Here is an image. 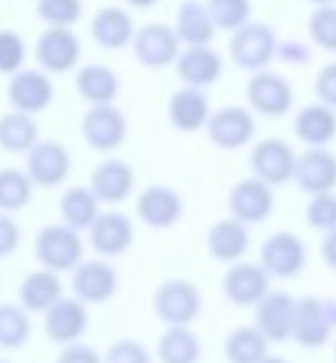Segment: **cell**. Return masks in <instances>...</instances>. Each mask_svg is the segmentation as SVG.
Masks as SVG:
<instances>
[{
  "label": "cell",
  "mask_w": 336,
  "mask_h": 363,
  "mask_svg": "<svg viewBox=\"0 0 336 363\" xmlns=\"http://www.w3.org/2000/svg\"><path fill=\"white\" fill-rule=\"evenodd\" d=\"M26 40L21 33L16 30H0V75H13V72L23 70L26 62Z\"/></svg>",
  "instance_id": "obj_41"
},
{
  "label": "cell",
  "mask_w": 336,
  "mask_h": 363,
  "mask_svg": "<svg viewBox=\"0 0 336 363\" xmlns=\"http://www.w3.org/2000/svg\"><path fill=\"white\" fill-rule=\"evenodd\" d=\"M0 363H11V361H0Z\"/></svg>",
  "instance_id": "obj_52"
},
{
  "label": "cell",
  "mask_w": 336,
  "mask_h": 363,
  "mask_svg": "<svg viewBox=\"0 0 336 363\" xmlns=\"http://www.w3.org/2000/svg\"><path fill=\"white\" fill-rule=\"evenodd\" d=\"M102 363H152V353L135 338H117L107 346Z\"/></svg>",
  "instance_id": "obj_42"
},
{
  "label": "cell",
  "mask_w": 336,
  "mask_h": 363,
  "mask_svg": "<svg viewBox=\"0 0 336 363\" xmlns=\"http://www.w3.org/2000/svg\"><path fill=\"white\" fill-rule=\"evenodd\" d=\"M304 219L311 229L316 232H331L336 229V194L324 192V194H311L309 204H306Z\"/></svg>",
  "instance_id": "obj_40"
},
{
  "label": "cell",
  "mask_w": 336,
  "mask_h": 363,
  "mask_svg": "<svg viewBox=\"0 0 336 363\" xmlns=\"http://www.w3.org/2000/svg\"><path fill=\"white\" fill-rule=\"evenodd\" d=\"M137 219L150 229H172L185 217V199L170 184H150L137 194Z\"/></svg>",
  "instance_id": "obj_15"
},
{
  "label": "cell",
  "mask_w": 336,
  "mask_h": 363,
  "mask_svg": "<svg viewBox=\"0 0 336 363\" xmlns=\"http://www.w3.org/2000/svg\"><path fill=\"white\" fill-rule=\"evenodd\" d=\"M36 259L43 269L55 274L72 272L85 259V242L80 232L65 224H45L36 237Z\"/></svg>",
  "instance_id": "obj_3"
},
{
  "label": "cell",
  "mask_w": 336,
  "mask_h": 363,
  "mask_svg": "<svg viewBox=\"0 0 336 363\" xmlns=\"http://www.w3.org/2000/svg\"><path fill=\"white\" fill-rule=\"evenodd\" d=\"M210 112V100L200 87H180L177 92H172L167 102V120L177 132H185V135L205 130Z\"/></svg>",
  "instance_id": "obj_24"
},
{
  "label": "cell",
  "mask_w": 336,
  "mask_h": 363,
  "mask_svg": "<svg viewBox=\"0 0 336 363\" xmlns=\"http://www.w3.org/2000/svg\"><path fill=\"white\" fill-rule=\"evenodd\" d=\"M152 311L165 326H192L202 313V291L190 279H167L152 294Z\"/></svg>",
  "instance_id": "obj_1"
},
{
  "label": "cell",
  "mask_w": 336,
  "mask_h": 363,
  "mask_svg": "<svg viewBox=\"0 0 336 363\" xmlns=\"http://www.w3.org/2000/svg\"><path fill=\"white\" fill-rule=\"evenodd\" d=\"M269 356V341L256 326H237L224 338L227 363H259Z\"/></svg>",
  "instance_id": "obj_34"
},
{
  "label": "cell",
  "mask_w": 336,
  "mask_h": 363,
  "mask_svg": "<svg viewBox=\"0 0 336 363\" xmlns=\"http://www.w3.org/2000/svg\"><path fill=\"white\" fill-rule=\"evenodd\" d=\"M311 43L326 52H336V6H319L306 23Z\"/></svg>",
  "instance_id": "obj_38"
},
{
  "label": "cell",
  "mask_w": 336,
  "mask_h": 363,
  "mask_svg": "<svg viewBox=\"0 0 336 363\" xmlns=\"http://www.w3.org/2000/svg\"><path fill=\"white\" fill-rule=\"evenodd\" d=\"M87 306L75 296H60L50 308L43 311V328L45 336L58 346H67L72 341H80L87 331Z\"/></svg>",
  "instance_id": "obj_18"
},
{
  "label": "cell",
  "mask_w": 336,
  "mask_h": 363,
  "mask_svg": "<svg viewBox=\"0 0 336 363\" xmlns=\"http://www.w3.org/2000/svg\"><path fill=\"white\" fill-rule=\"evenodd\" d=\"M55 100V87L48 72L43 70H18L8 82V102L16 112L40 115Z\"/></svg>",
  "instance_id": "obj_17"
},
{
  "label": "cell",
  "mask_w": 336,
  "mask_h": 363,
  "mask_svg": "<svg viewBox=\"0 0 336 363\" xmlns=\"http://www.w3.org/2000/svg\"><path fill=\"white\" fill-rule=\"evenodd\" d=\"M82 55L80 38L72 33V28L48 26L36 43V60L43 72L48 75H65L72 67H77Z\"/></svg>",
  "instance_id": "obj_12"
},
{
  "label": "cell",
  "mask_w": 336,
  "mask_h": 363,
  "mask_svg": "<svg viewBox=\"0 0 336 363\" xmlns=\"http://www.w3.org/2000/svg\"><path fill=\"white\" fill-rule=\"evenodd\" d=\"M87 187L100 204H122L135 192V169L120 157H107L92 169Z\"/></svg>",
  "instance_id": "obj_21"
},
{
  "label": "cell",
  "mask_w": 336,
  "mask_h": 363,
  "mask_svg": "<svg viewBox=\"0 0 336 363\" xmlns=\"http://www.w3.org/2000/svg\"><path fill=\"white\" fill-rule=\"evenodd\" d=\"M40 140V130L33 115L26 112H6L0 115V150L8 155H26Z\"/></svg>",
  "instance_id": "obj_32"
},
{
  "label": "cell",
  "mask_w": 336,
  "mask_h": 363,
  "mask_svg": "<svg viewBox=\"0 0 336 363\" xmlns=\"http://www.w3.org/2000/svg\"><path fill=\"white\" fill-rule=\"evenodd\" d=\"M92 40L105 50H120V48L130 45L132 35H135V23L127 11L117 6H107L95 13L90 23Z\"/></svg>",
  "instance_id": "obj_27"
},
{
  "label": "cell",
  "mask_w": 336,
  "mask_h": 363,
  "mask_svg": "<svg viewBox=\"0 0 336 363\" xmlns=\"http://www.w3.org/2000/svg\"><path fill=\"white\" fill-rule=\"evenodd\" d=\"M276 57L286 62H306L309 60V50L301 43H279L276 45Z\"/></svg>",
  "instance_id": "obj_46"
},
{
  "label": "cell",
  "mask_w": 336,
  "mask_h": 363,
  "mask_svg": "<svg viewBox=\"0 0 336 363\" xmlns=\"http://www.w3.org/2000/svg\"><path fill=\"white\" fill-rule=\"evenodd\" d=\"M249 227L232 217L215 222L210 227V232H207V252H210L212 259H217L222 264L242 262L244 254L249 252Z\"/></svg>",
  "instance_id": "obj_25"
},
{
  "label": "cell",
  "mask_w": 336,
  "mask_h": 363,
  "mask_svg": "<svg viewBox=\"0 0 336 363\" xmlns=\"http://www.w3.org/2000/svg\"><path fill=\"white\" fill-rule=\"evenodd\" d=\"M336 331V298L301 296L296 298L291 338L304 348H321Z\"/></svg>",
  "instance_id": "obj_2"
},
{
  "label": "cell",
  "mask_w": 336,
  "mask_h": 363,
  "mask_svg": "<svg viewBox=\"0 0 336 363\" xmlns=\"http://www.w3.org/2000/svg\"><path fill=\"white\" fill-rule=\"evenodd\" d=\"M321 259L331 272H336V229L326 232L324 239H321Z\"/></svg>",
  "instance_id": "obj_47"
},
{
  "label": "cell",
  "mask_w": 336,
  "mask_h": 363,
  "mask_svg": "<svg viewBox=\"0 0 336 363\" xmlns=\"http://www.w3.org/2000/svg\"><path fill=\"white\" fill-rule=\"evenodd\" d=\"M70 289L72 296L80 298L85 306H100L117 294L120 277L105 259H82L70 272Z\"/></svg>",
  "instance_id": "obj_7"
},
{
  "label": "cell",
  "mask_w": 336,
  "mask_h": 363,
  "mask_svg": "<svg viewBox=\"0 0 336 363\" xmlns=\"http://www.w3.org/2000/svg\"><path fill=\"white\" fill-rule=\"evenodd\" d=\"M33 336L31 313L21 303H0V348L21 351Z\"/></svg>",
  "instance_id": "obj_35"
},
{
  "label": "cell",
  "mask_w": 336,
  "mask_h": 363,
  "mask_svg": "<svg viewBox=\"0 0 336 363\" xmlns=\"http://www.w3.org/2000/svg\"><path fill=\"white\" fill-rule=\"evenodd\" d=\"M38 18L48 26L72 28L82 18V0H38Z\"/></svg>",
  "instance_id": "obj_39"
},
{
  "label": "cell",
  "mask_w": 336,
  "mask_h": 363,
  "mask_svg": "<svg viewBox=\"0 0 336 363\" xmlns=\"http://www.w3.org/2000/svg\"><path fill=\"white\" fill-rule=\"evenodd\" d=\"M160 363H200L202 341L190 326H167L157 341Z\"/></svg>",
  "instance_id": "obj_31"
},
{
  "label": "cell",
  "mask_w": 336,
  "mask_h": 363,
  "mask_svg": "<svg viewBox=\"0 0 336 363\" xmlns=\"http://www.w3.org/2000/svg\"><path fill=\"white\" fill-rule=\"evenodd\" d=\"M127 6H132V8H137V11H147V8H152V6H157L160 0H125Z\"/></svg>",
  "instance_id": "obj_48"
},
{
  "label": "cell",
  "mask_w": 336,
  "mask_h": 363,
  "mask_svg": "<svg viewBox=\"0 0 336 363\" xmlns=\"http://www.w3.org/2000/svg\"><path fill=\"white\" fill-rule=\"evenodd\" d=\"M23 242L21 224L13 219V214L0 212V259H8L18 252Z\"/></svg>",
  "instance_id": "obj_43"
},
{
  "label": "cell",
  "mask_w": 336,
  "mask_h": 363,
  "mask_svg": "<svg viewBox=\"0 0 336 363\" xmlns=\"http://www.w3.org/2000/svg\"><path fill=\"white\" fill-rule=\"evenodd\" d=\"M60 296H63L60 277H58L55 272H50V269H43V267L26 274V279H23L21 286H18V303H21L28 313H43Z\"/></svg>",
  "instance_id": "obj_28"
},
{
  "label": "cell",
  "mask_w": 336,
  "mask_h": 363,
  "mask_svg": "<svg viewBox=\"0 0 336 363\" xmlns=\"http://www.w3.org/2000/svg\"><path fill=\"white\" fill-rule=\"evenodd\" d=\"M296 298L289 291H266L254 303V326L266 341H286L291 338V321H294Z\"/></svg>",
  "instance_id": "obj_20"
},
{
  "label": "cell",
  "mask_w": 336,
  "mask_h": 363,
  "mask_svg": "<svg viewBox=\"0 0 336 363\" xmlns=\"http://www.w3.org/2000/svg\"><path fill=\"white\" fill-rule=\"evenodd\" d=\"M294 135L306 147H329L336 140V110L321 102L304 105L294 117Z\"/></svg>",
  "instance_id": "obj_26"
},
{
  "label": "cell",
  "mask_w": 336,
  "mask_h": 363,
  "mask_svg": "<svg viewBox=\"0 0 336 363\" xmlns=\"http://www.w3.org/2000/svg\"><path fill=\"white\" fill-rule=\"evenodd\" d=\"M259 363H289V361H286L284 356H264Z\"/></svg>",
  "instance_id": "obj_49"
},
{
  "label": "cell",
  "mask_w": 336,
  "mask_h": 363,
  "mask_svg": "<svg viewBox=\"0 0 336 363\" xmlns=\"http://www.w3.org/2000/svg\"><path fill=\"white\" fill-rule=\"evenodd\" d=\"M224 298L234 306H254L269 291V274L251 262H234L222 279Z\"/></svg>",
  "instance_id": "obj_22"
},
{
  "label": "cell",
  "mask_w": 336,
  "mask_h": 363,
  "mask_svg": "<svg viewBox=\"0 0 336 363\" xmlns=\"http://www.w3.org/2000/svg\"><path fill=\"white\" fill-rule=\"evenodd\" d=\"M227 207H229V217L246 227L261 224L274 212V189L256 177H246L232 184L227 194Z\"/></svg>",
  "instance_id": "obj_13"
},
{
  "label": "cell",
  "mask_w": 336,
  "mask_h": 363,
  "mask_svg": "<svg viewBox=\"0 0 336 363\" xmlns=\"http://www.w3.org/2000/svg\"><path fill=\"white\" fill-rule=\"evenodd\" d=\"M87 239L100 257H122L135 242V224L122 212H100L87 227Z\"/></svg>",
  "instance_id": "obj_19"
},
{
  "label": "cell",
  "mask_w": 336,
  "mask_h": 363,
  "mask_svg": "<svg viewBox=\"0 0 336 363\" xmlns=\"http://www.w3.org/2000/svg\"><path fill=\"white\" fill-rule=\"evenodd\" d=\"M175 70L177 77L185 82L187 87H205L215 85L222 77V70H224V62H222V55L217 50H212L210 45H192L180 50L175 60Z\"/></svg>",
  "instance_id": "obj_23"
},
{
  "label": "cell",
  "mask_w": 336,
  "mask_h": 363,
  "mask_svg": "<svg viewBox=\"0 0 336 363\" xmlns=\"http://www.w3.org/2000/svg\"><path fill=\"white\" fill-rule=\"evenodd\" d=\"M334 363H336V346H334Z\"/></svg>",
  "instance_id": "obj_51"
},
{
  "label": "cell",
  "mask_w": 336,
  "mask_h": 363,
  "mask_svg": "<svg viewBox=\"0 0 336 363\" xmlns=\"http://www.w3.org/2000/svg\"><path fill=\"white\" fill-rule=\"evenodd\" d=\"M82 140L95 152H115L127 140V117L115 102L110 105H90L80 122Z\"/></svg>",
  "instance_id": "obj_8"
},
{
  "label": "cell",
  "mask_w": 336,
  "mask_h": 363,
  "mask_svg": "<svg viewBox=\"0 0 336 363\" xmlns=\"http://www.w3.org/2000/svg\"><path fill=\"white\" fill-rule=\"evenodd\" d=\"M246 102H249V110L256 115L284 117L294 105V90L284 75L259 70L246 82Z\"/></svg>",
  "instance_id": "obj_14"
},
{
  "label": "cell",
  "mask_w": 336,
  "mask_h": 363,
  "mask_svg": "<svg viewBox=\"0 0 336 363\" xmlns=\"http://www.w3.org/2000/svg\"><path fill=\"white\" fill-rule=\"evenodd\" d=\"M309 3H311V6L319 8V6H334L336 0H309Z\"/></svg>",
  "instance_id": "obj_50"
},
{
  "label": "cell",
  "mask_w": 336,
  "mask_h": 363,
  "mask_svg": "<svg viewBox=\"0 0 336 363\" xmlns=\"http://www.w3.org/2000/svg\"><path fill=\"white\" fill-rule=\"evenodd\" d=\"M259 267L269 279H294L306 267V244L294 232H274L259 249Z\"/></svg>",
  "instance_id": "obj_9"
},
{
  "label": "cell",
  "mask_w": 336,
  "mask_h": 363,
  "mask_svg": "<svg viewBox=\"0 0 336 363\" xmlns=\"http://www.w3.org/2000/svg\"><path fill=\"white\" fill-rule=\"evenodd\" d=\"M294 162H296L294 147L286 140H279V137L259 140L249 152L251 177L261 179L264 184H269V187H279V184L291 182Z\"/></svg>",
  "instance_id": "obj_11"
},
{
  "label": "cell",
  "mask_w": 336,
  "mask_h": 363,
  "mask_svg": "<svg viewBox=\"0 0 336 363\" xmlns=\"http://www.w3.org/2000/svg\"><path fill=\"white\" fill-rule=\"evenodd\" d=\"M100 202L92 194L90 187H67L60 197V219L65 227L75 229V232H87L95 217L100 214Z\"/></svg>",
  "instance_id": "obj_33"
},
{
  "label": "cell",
  "mask_w": 336,
  "mask_h": 363,
  "mask_svg": "<svg viewBox=\"0 0 336 363\" xmlns=\"http://www.w3.org/2000/svg\"><path fill=\"white\" fill-rule=\"evenodd\" d=\"M172 28H175L180 43H185L187 48L210 45L217 30L210 13H207L205 3H200V0H185V3L177 8V21Z\"/></svg>",
  "instance_id": "obj_30"
},
{
  "label": "cell",
  "mask_w": 336,
  "mask_h": 363,
  "mask_svg": "<svg viewBox=\"0 0 336 363\" xmlns=\"http://www.w3.org/2000/svg\"><path fill=\"white\" fill-rule=\"evenodd\" d=\"M291 182L301 192L324 194L336 189V155L329 147H309L306 152L296 155L294 174Z\"/></svg>",
  "instance_id": "obj_16"
},
{
  "label": "cell",
  "mask_w": 336,
  "mask_h": 363,
  "mask_svg": "<svg viewBox=\"0 0 336 363\" xmlns=\"http://www.w3.org/2000/svg\"><path fill=\"white\" fill-rule=\"evenodd\" d=\"M33 192H36V184L26 169H18V167L0 169V212H23L31 204Z\"/></svg>",
  "instance_id": "obj_36"
},
{
  "label": "cell",
  "mask_w": 336,
  "mask_h": 363,
  "mask_svg": "<svg viewBox=\"0 0 336 363\" xmlns=\"http://www.w3.org/2000/svg\"><path fill=\"white\" fill-rule=\"evenodd\" d=\"M75 90L87 105H110L120 95V77L112 67L90 62L77 70Z\"/></svg>",
  "instance_id": "obj_29"
},
{
  "label": "cell",
  "mask_w": 336,
  "mask_h": 363,
  "mask_svg": "<svg viewBox=\"0 0 336 363\" xmlns=\"http://www.w3.org/2000/svg\"><path fill=\"white\" fill-rule=\"evenodd\" d=\"M72 169V157L63 142L38 140L26 152V172L31 182L40 189H55L65 184Z\"/></svg>",
  "instance_id": "obj_5"
},
{
  "label": "cell",
  "mask_w": 336,
  "mask_h": 363,
  "mask_svg": "<svg viewBox=\"0 0 336 363\" xmlns=\"http://www.w3.org/2000/svg\"><path fill=\"white\" fill-rule=\"evenodd\" d=\"M314 92H316V100H319L321 105L336 110V60L329 62V65H324L319 72H316Z\"/></svg>",
  "instance_id": "obj_44"
},
{
  "label": "cell",
  "mask_w": 336,
  "mask_h": 363,
  "mask_svg": "<svg viewBox=\"0 0 336 363\" xmlns=\"http://www.w3.org/2000/svg\"><path fill=\"white\" fill-rule=\"evenodd\" d=\"M55 363H102V356L92 346H87V343L72 341L67 346H63Z\"/></svg>",
  "instance_id": "obj_45"
},
{
  "label": "cell",
  "mask_w": 336,
  "mask_h": 363,
  "mask_svg": "<svg viewBox=\"0 0 336 363\" xmlns=\"http://www.w3.org/2000/svg\"><path fill=\"white\" fill-rule=\"evenodd\" d=\"M276 45H279V38H276L274 28L266 23L249 21L232 33L229 57L242 70L259 72L266 70V65L276 57Z\"/></svg>",
  "instance_id": "obj_4"
},
{
  "label": "cell",
  "mask_w": 336,
  "mask_h": 363,
  "mask_svg": "<svg viewBox=\"0 0 336 363\" xmlns=\"http://www.w3.org/2000/svg\"><path fill=\"white\" fill-rule=\"evenodd\" d=\"M132 52L137 62L150 70H162V67L175 65L177 55L182 50V43L177 38L175 28L167 23H147L132 35Z\"/></svg>",
  "instance_id": "obj_10"
},
{
  "label": "cell",
  "mask_w": 336,
  "mask_h": 363,
  "mask_svg": "<svg viewBox=\"0 0 336 363\" xmlns=\"http://www.w3.org/2000/svg\"><path fill=\"white\" fill-rule=\"evenodd\" d=\"M207 137L217 150H242L256 135V120L249 107L224 105L217 112H210V120L205 125Z\"/></svg>",
  "instance_id": "obj_6"
},
{
  "label": "cell",
  "mask_w": 336,
  "mask_h": 363,
  "mask_svg": "<svg viewBox=\"0 0 336 363\" xmlns=\"http://www.w3.org/2000/svg\"><path fill=\"white\" fill-rule=\"evenodd\" d=\"M207 13L217 30L234 33L251 18V3L249 0H207Z\"/></svg>",
  "instance_id": "obj_37"
}]
</instances>
